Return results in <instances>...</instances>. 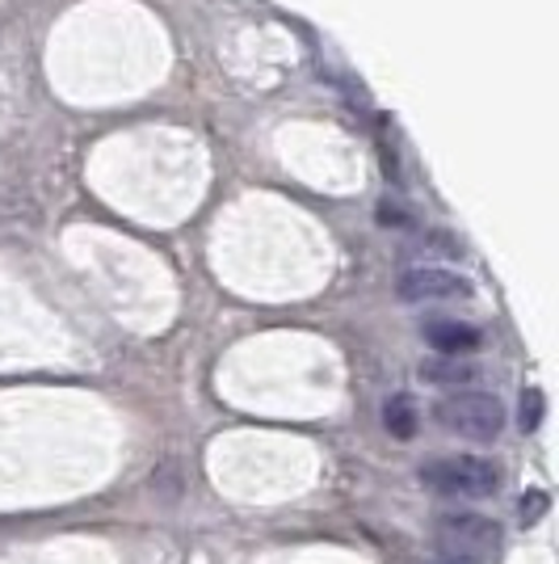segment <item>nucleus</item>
<instances>
[{
  "mask_svg": "<svg viewBox=\"0 0 559 564\" xmlns=\"http://www.w3.org/2000/svg\"><path fill=\"white\" fill-rule=\"evenodd\" d=\"M542 413H547L542 392H538V388H526V392H522V430L535 434L538 425H542Z\"/></svg>",
  "mask_w": 559,
  "mask_h": 564,
  "instance_id": "0eeeda50",
  "label": "nucleus"
},
{
  "mask_svg": "<svg viewBox=\"0 0 559 564\" xmlns=\"http://www.w3.org/2000/svg\"><path fill=\"white\" fill-rule=\"evenodd\" d=\"M434 564H480L475 556H442V561H434Z\"/></svg>",
  "mask_w": 559,
  "mask_h": 564,
  "instance_id": "1a4fd4ad",
  "label": "nucleus"
},
{
  "mask_svg": "<svg viewBox=\"0 0 559 564\" xmlns=\"http://www.w3.org/2000/svg\"><path fill=\"white\" fill-rule=\"evenodd\" d=\"M547 506H551V497L542 494V489H526V497L517 501V514H522V522H526V527H535L538 518L547 514Z\"/></svg>",
  "mask_w": 559,
  "mask_h": 564,
  "instance_id": "6e6552de",
  "label": "nucleus"
},
{
  "mask_svg": "<svg viewBox=\"0 0 559 564\" xmlns=\"http://www.w3.org/2000/svg\"><path fill=\"white\" fill-rule=\"evenodd\" d=\"M434 413L450 434L471 443H492L505 430V404L489 392H450Z\"/></svg>",
  "mask_w": 559,
  "mask_h": 564,
  "instance_id": "f03ea898",
  "label": "nucleus"
},
{
  "mask_svg": "<svg viewBox=\"0 0 559 564\" xmlns=\"http://www.w3.org/2000/svg\"><path fill=\"white\" fill-rule=\"evenodd\" d=\"M383 425H387V434L392 438H413L420 425V409L417 400L408 397V392H396V397L383 404Z\"/></svg>",
  "mask_w": 559,
  "mask_h": 564,
  "instance_id": "39448f33",
  "label": "nucleus"
},
{
  "mask_svg": "<svg viewBox=\"0 0 559 564\" xmlns=\"http://www.w3.org/2000/svg\"><path fill=\"white\" fill-rule=\"evenodd\" d=\"M417 480L442 497H492L501 485V468L484 455H438L420 464Z\"/></svg>",
  "mask_w": 559,
  "mask_h": 564,
  "instance_id": "f257e3e1",
  "label": "nucleus"
},
{
  "mask_svg": "<svg viewBox=\"0 0 559 564\" xmlns=\"http://www.w3.org/2000/svg\"><path fill=\"white\" fill-rule=\"evenodd\" d=\"M420 337L442 354V358H467V354H475L484 346V333L475 329V325H467V321H446V316L425 321V325H420Z\"/></svg>",
  "mask_w": 559,
  "mask_h": 564,
  "instance_id": "20e7f679",
  "label": "nucleus"
},
{
  "mask_svg": "<svg viewBox=\"0 0 559 564\" xmlns=\"http://www.w3.org/2000/svg\"><path fill=\"white\" fill-rule=\"evenodd\" d=\"M420 379L442 383V388H463V383H475L480 371L463 358H438V362H420Z\"/></svg>",
  "mask_w": 559,
  "mask_h": 564,
  "instance_id": "423d86ee",
  "label": "nucleus"
},
{
  "mask_svg": "<svg viewBox=\"0 0 559 564\" xmlns=\"http://www.w3.org/2000/svg\"><path fill=\"white\" fill-rule=\"evenodd\" d=\"M396 291L404 304H438V300H467L471 295V282L463 274H454V270L417 265V270L399 274Z\"/></svg>",
  "mask_w": 559,
  "mask_h": 564,
  "instance_id": "7ed1b4c3",
  "label": "nucleus"
}]
</instances>
